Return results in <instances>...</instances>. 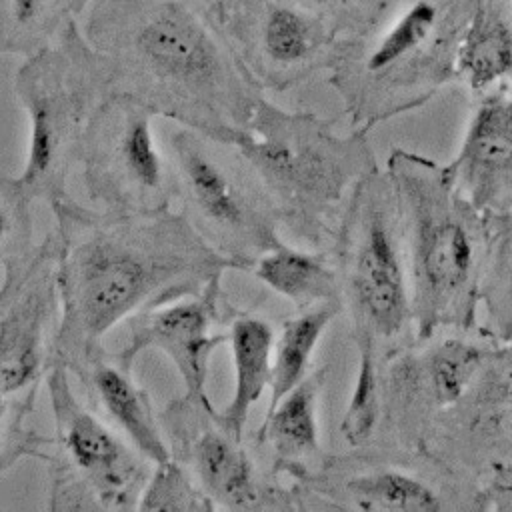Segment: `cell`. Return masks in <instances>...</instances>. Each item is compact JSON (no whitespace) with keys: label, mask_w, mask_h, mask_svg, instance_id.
<instances>
[{"label":"cell","mask_w":512,"mask_h":512,"mask_svg":"<svg viewBox=\"0 0 512 512\" xmlns=\"http://www.w3.org/2000/svg\"><path fill=\"white\" fill-rule=\"evenodd\" d=\"M52 212L60 290L56 354L68 370L104 348L120 322L198 294L232 270L172 208L120 214L66 198Z\"/></svg>","instance_id":"cell-1"},{"label":"cell","mask_w":512,"mask_h":512,"mask_svg":"<svg viewBox=\"0 0 512 512\" xmlns=\"http://www.w3.org/2000/svg\"><path fill=\"white\" fill-rule=\"evenodd\" d=\"M110 92L232 144L264 90L226 40L210 0H92L78 16Z\"/></svg>","instance_id":"cell-2"},{"label":"cell","mask_w":512,"mask_h":512,"mask_svg":"<svg viewBox=\"0 0 512 512\" xmlns=\"http://www.w3.org/2000/svg\"><path fill=\"white\" fill-rule=\"evenodd\" d=\"M478 2L376 0L368 20L340 38L326 72L350 128L370 132L456 82L458 46Z\"/></svg>","instance_id":"cell-3"},{"label":"cell","mask_w":512,"mask_h":512,"mask_svg":"<svg viewBox=\"0 0 512 512\" xmlns=\"http://www.w3.org/2000/svg\"><path fill=\"white\" fill-rule=\"evenodd\" d=\"M232 146L264 188L280 228L314 250L332 246L356 186L380 168L368 130L342 134L332 120L266 96Z\"/></svg>","instance_id":"cell-4"},{"label":"cell","mask_w":512,"mask_h":512,"mask_svg":"<svg viewBox=\"0 0 512 512\" xmlns=\"http://www.w3.org/2000/svg\"><path fill=\"white\" fill-rule=\"evenodd\" d=\"M384 170L402 222L414 336L478 328L486 214L456 190L446 164L396 148Z\"/></svg>","instance_id":"cell-5"},{"label":"cell","mask_w":512,"mask_h":512,"mask_svg":"<svg viewBox=\"0 0 512 512\" xmlns=\"http://www.w3.org/2000/svg\"><path fill=\"white\" fill-rule=\"evenodd\" d=\"M328 250L358 354L356 370L380 372L388 354L416 338L402 222L384 168L356 186Z\"/></svg>","instance_id":"cell-6"},{"label":"cell","mask_w":512,"mask_h":512,"mask_svg":"<svg viewBox=\"0 0 512 512\" xmlns=\"http://www.w3.org/2000/svg\"><path fill=\"white\" fill-rule=\"evenodd\" d=\"M14 94L28 116V152L20 184L50 208L68 196V178L100 106L112 96L108 68L78 18L46 48L24 58Z\"/></svg>","instance_id":"cell-7"},{"label":"cell","mask_w":512,"mask_h":512,"mask_svg":"<svg viewBox=\"0 0 512 512\" xmlns=\"http://www.w3.org/2000/svg\"><path fill=\"white\" fill-rule=\"evenodd\" d=\"M168 156L178 212L232 270L250 272L282 242L264 188L232 144L176 126L168 136Z\"/></svg>","instance_id":"cell-8"},{"label":"cell","mask_w":512,"mask_h":512,"mask_svg":"<svg viewBox=\"0 0 512 512\" xmlns=\"http://www.w3.org/2000/svg\"><path fill=\"white\" fill-rule=\"evenodd\" d=\"M44 388L54 422L46 458L48 510H136L154 464L76 396L72 374L58 356L46 372Z\"/></svg>","instance_id":"cell-9"},{"label":"cell","mask_w":512,"mask_h":512,"mask_svg":"<svg viewBox=\"0 0 512 512\" xmlns=\"http://www.w3.org/2000/svg\"><path fill=\"white\" fill-rule=\"evenodd\" d=\"M308 508L362 512L490 510L484 488L426 450L380 440L350 446L296 482Z\"/></svg>","instance_id":"cell-10"},{"label":"cell","mask_w":512,"mask_h":512,"mask_svg":"<svg viewBox=\"0 0 512 512\" xmlns=\"http://www.w3.org/2000/svg\"><path fill=\"white\" fill-rule=\"evenodd\" d=\"M496 344L478 326L414 338L388 354L380 364V424L372 440L422 450Z\"/></svg>","instance_id":"cell-11"},{"label":"cell","mask_w":512,"mask_h":512,"mask_svg":"<svg viewBox=\"0 0 512 512\" xmlns=\"http://www.w3.org/2000/svg\"><path fill=\"white\" fill-rule=\"evenodd\" d=\"M170 456L178 460L214 508L238 512L308 510L302 490L282 482L270 464L254 458L246 436L228 430L212 400L182 394L160 414Z\"/></svg>","instance_id":"cell-12"},{"label":"cell","mask_w":512,"mask_h":512,"mask_svg":"<svg viewBox=\"0 0 512 512\" xmlns=\"http://www.w3.org/2000/svg\"><path fill=\"white\" fill-rule=\"evenodd\" d=\"M154 118L146 106L116 94L96 112L78 162L96 208L120 214L172 208L174 176L158 150Z\"/></svg>","instance_id":"cell-13"},{"label":"cell","mask_w":512,"mask_h":512,"mask_svg":"<svg viewBox=\"0 0 512 512\" xmlns=\"http://www.w3.org/2000/svg\"><path fill=\"white\" fill-rule=\"evenodd\" d=\"M216 20L252 80L266 92L328 72L340 32L296 0H210Z\"/></svg>","instance_id":"cell-14"},{"label":"cell","mask_w":512,"mask_h":512,"mask_svg":"<svg viewBox=\"0 0 512 512\" xmlns=\"http://www.w3.org/2000/svg\"><path fill=\"white\" fill-rule=\"evenodd\" d=\"M0 282V394H38L56 360L58 242L50 232L4 268Z\"/></svg>","instance_id":"cell-15"},{"label":"cell","mask_w":512,"mask_h":512,"mask_svg":"<svg viewBox=\"0 0 512 512\" xmlns=\"http://www.w3.org/2000/svg\"><path fill=\"white\" fill-rule=\"evenodd\" d=\"M230 306L222 294V278H216L198 294L148 308L128 318V340L114 354L132 368L142 352H162L178 370L186 388L184 394L208 402L206 380L210 356L226 342V330L222 326H226Z\"/></svg>","instance_id":"cell-16"},{"label":"cell","mask_w":512,"mask_h":512,"mask_svg":"<svg viewBox=\"0 0 512 512\" xmlns=\"http://www.w3.org/2000/svg\"><path fill=\"white\" fill-rule=\"evenodd\" d=\"M454 158L456 190L484 214L512 208V80L478 98Z\"/></svg>","instance_id":"cell-17"},{"label":"cell","mask_w":512,"mask_h":512,"mask_svg":"<svg viewBox=\"0 0 512 512\" xmlns=\"http://www.w3.org/2000/svg\"><path fill=\"white\" fill-rule=\"evenodd\" d=\"M90 398V406L106 418L152 464L166 462L170 448L160 416L148 394L134 382L132 368L114 352L100 348L70 370Z\"/></svg>","instance_id":"cell-18"},{"label":"cell","mask_w":512,"mask_h":512,"mask_svg":"<svg viewBox=\"0 0 512 512\" xmlns=\"http://www.w3.org/2000/svg\"><path fill=\"white\" fill-rule=\"evenodd\" d=\"M326 376V366L310 370L302 382L266 408L264 420L254 432V446L266 448V458L274 472L292 484L310 474L326 456L318 422Z\"/></svg>","instance_id":"cell-19"},{"label":"cell","mask_w":512,"mask_h":512,"mask_svg":"<svg viewBox=\"0 0 512 512\" xmlns=\"http://www.w3.org/2000/svg\"><path fill=\"white\" fill-rule=\"evenodd\" d=\"M274 338L266 318L230 306L226 342L234 364V392L230 402L218 410V418L236 436H246L250 410L270 386Z\"/></svg>","instance_id":"cell-20"},{"label":"cell","mask_w":512,"mask_h":512,"mask_svg":"<svg viewBox=\"0 0 512 512\" xmlns=\"http://www.w3.org/2000/svg\"><path fill=\"white\" fill-rule=\"evenodd\" d=\"M512 80V8L508 0H480L462 34L456 82L472 98Z\"/></svg>","instance_id":"cell-21"},{"label":"cell","mask_w":512,"mask_h":512,"mask_svg":"<svg viewBox=\"0 0 512 512\" xmlns=\"http://www.w3.org/2000/svg\"><path fill=\"white\" fill-rule=\"evenodd\" d=\"M264 286L284 296L296 310L340 300V280L330 250L292 246L284 240L262 254L250 270Z\"/></svg>","instance_id":"cell-22"},{"label":"cell","mask_w":512,"mask_h":512,"mask_svg":"<svg viewBox=\"0 0 512 512\" xmlns=\"http://www.w3.org/2000/svg\"><path fill=\"white\" fill-rule=\"evenodd\" d=\"M488 248L480 280V328L498 344L512 342V208L486 214Z\"/></svg>","instance_id":"cell-23"},{"label":"cell","mask_w":512,"mask_h":512,"mask_svg":"<svg viewBox=\"0 0 512 512\" xmlns=\"http://www.w3.org/2000/svg\"><path fill=\"white\" fill-rule=\"evenodd\" d=\"M340 312L342 308L336 304H322L308 310H296L294 316L282 322L280 332L274 338L268 408L310 374L314 350Z\"/></svg>","instance_id":"cell-24"},{"label":"cell","mask_w":512,"mask_h":512,"mask_svg":"<svg viewBox=\"0 0 512 512\" xmlns=\"http://www.w3.org/2000/svg\"><path fill=\"white\" fill-rule=\"evenodd\" d=\"M76 18L72 0H0V52L30 56Z\"/></svg>","instance_id":"cell-25"},{"label":"cell","mask_w":512,"mask_h":512,"mask_svg":"<svg viewBox=\"0 0 512 512\" xmlns=\"http://www.w3.org/2000/svg\"><path fill=\"white\" fill-rule=\"evenodd\" d=\"M136 510L212 512L216 508L196 484V480L190 476V472L170 456L166 462L152 466L150 478L142 490Z\"/></svg>","instance_id":"cell-26"},{"label":"cell","mask_w":512,"mask_h":512,"mask_svg":"<svg viewBox=\"0 0 512 512\" xmlns=\"http://www.w3.org/2000/svg\"><path fill=\"white\" fill-rule=\"evenodd\" d=\"M36 404V394H0V474L22 458H48L50 436L38 434L28 426V416Z\"/></svg>","instance_id":"cell-27"},{"label":"cell","mask_w":512,"mask_h":512,"mask_svg":"<svg viewBox=\"0 0 512 512\" xmlns=\"http://www.w3.org/2000/svg\"><path fill=\"white\" fill-rule=\"evenodd\" d=\"M32 198L18 176L0 172V266L24 256L34 246Z\"/></svg>","instance_id":"cell-28"},{"label":"cell","mask_w":512,"mask_h":512,"mask_svg":"<svg viewBox=\"0 0 512 512\" xmlns=\"http://www.w3.org/2000/svg\"><path fill=\"white\" fill-rule=\"evenodd\" d=\"M324 16L340 32V38L354 34L370 16L376 0H296Z\"/></svg>","instance_id":"cell-29"},{"label":"cell","mask_w":512,"mask_h":512,"mask_svg":"<svg viewBox=\"0 0 512 512\" xmlns=\"http://www.w3.org/2000/svg\"><path fill=\"white\" fill-rule=\"evenodd\" d=\"M92 0H72V8H74V14H76V18L80 16V12L90 4Z\"/></svg>","instance_id":"cell-30"},{"label":"cell","mask_w":512,"mask_h":512,"mask_svg":"<svg viewBox=\"0 0 512 512\" xmlns=\"http://www.w3.org/2000/svg\"><path fill=\"white\" fill-rule=\"evenodd\" d=\"M508 4H510V8H512V0H508Z\"/></svg>","instance_id":"cell-31"}]
</instances>
